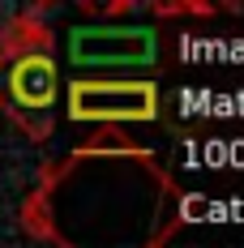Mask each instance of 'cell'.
Here are the masks:
<instances>
[{
    "label": "cell",
    "mask_w": 244,
    "mask_h": 248,
    "mask_svg": "<svg viewBox=\"0 0 244 248\" xmlns=\"http://www.w3.org/2000/svg\"><path fill=\"white\" fill-rule=\"evenodd\" d=\"M184 193L124 133H103L39 175L22 227L51 248H167Z\"/></svg>",
    "instance_id": "obj_1"
},
{
    "label": "cell",
    "mask_w": 244,
    "mask_h": 248,
    "mask_svg": "<svg viewBox=\"0 0 244 248\" xmlns=\"http://www.w3.org/2000/svg\"><path fill=\"white\" fill-rule=\"evenodd\" d=\"M60 94V69L51 56H17L0 60V111L22 128L30 141L51 137V107Z\"/></svg>",
    "instance_id": "obj_2"
},
{
    "label": "cell",
    "mask_w": 244,
    "mask_h": 248,
    "mask_svg": "<svg viewBox=\"0 0 244 248\" xmlns=\"http://www.w3.org/2000/svg\"><path fill=\"white\" fill-rule=\"evenodd\" d=\"M69 116L81 124H146L159 116V86L154 81H124V77H77L69 86Z\"/></svg>",
    "instance_id": "obj_3"
},
{
    "label": "cell",
    "mask_w": 244,
    "mask_h": 248,
    "mask_svg": "<svg viewBox=\"0 0 244 248\" xmlns=\"http://www.w3.org/2000/svg\"><path fill=\"white\" fill-rule=\"evenodd\" d=\"M69 60L77 69H154L159 64V30L154 26L90 22L69 30Z\"/></svg>",
    "instance_id": "obj_4"
},
{
    "label": "cell",
    "mask_w": 244,
    "mask_h": 248,
    "mask_svg": "<svg viewBox=\"0 0 244 248\" xmlns=\"http://www.w3.org/2000/svg\"><path fill=\"white\" fill-rule=\"evenodd\" d=\"M51 4H30L26 13L17 17H9L4 30H0V60H17V56H48L51 47V30L43 22V13H48Z\"/></svg>",
    "instance_id": "obj_5"
}]
</instances>
